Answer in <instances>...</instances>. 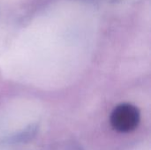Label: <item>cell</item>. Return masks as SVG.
Returning a JSON list of instances; mask_svg holds the SVG:
<instances>
[{
	"instance_id": "obj_1",
	"label": "cell",
	"mask_w": 151,
	"mask_h": 150,
	"mask_svg": "<svg viewBox=\"0 0 151 150\" xmlns=\"http://www.w3.org/2000/svg\"><path fill=\"white\" fill-rule=\"evenodd\" d=\"M140 122L139 110L130 103L118 105L111 115V126L121 133H127L134 130Z\"/></svg>"
}]
</instances>
